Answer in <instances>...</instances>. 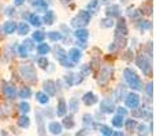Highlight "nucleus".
I'll use <instances>...</instances> for the list:
<instances>
[{"mask_svg": "<svg viewBox=\"0 0 156 136\" xmlns=\"http://www.w3.org/2000/svg\"><path fill=\"white\" fill-rule=\"evenodd\" d=\"M123 76H125L126 83L129 85V87H132L133 90H137V91L143 90V83H141L138 75L136 74L132 68H126V69H125V71H123Z\"/></svg>", "mask_w": 156, "mask_h": 136, "instance_id": "1", "label": "nucleus"}, {"mask_svg": "<svg viewBox=\"0 0 156 136\" xmlns=\"http://www.w3.org/2000/svg\"><path fill=\"white\" fill-rule=\"evenodd\" d=\"M89 22H90V14L86 10H81L80 12L77 14V16L73 18L71 25H73L74 27H77V29H80V27H85Z\"/></svg>", "mask_w": 156, "mask_h": 136, "instance_id": "2", "label": "nucleus"}, {"mask_svg": "<svg viewBox=\"0 0 156 136\" xmlns=\"http://www.w3.org/2000/svg\"><path fill=\"white\" fill-rule=\"evenodd\" d=\"M136 63L137 65L140 67V69L144 72L145 75H151L152 72V61H151V57L147 56V55H138L137 59H136Z\"/></svg>", "mask_w": 156, "mask_h": 136, "instance_id": "3", "label": "nucleus"}, {"mask_svg": "<svg viewBox=\"0 0 156 136\" xmlns=\"http://www.w3.org/2000/svg\"><path fill=\"white\" fill-rule=\"evenodd\" d=\"M19 72H21L22 78H23L25 80H27V82H36L37 80V74H36V69L33 65L30 64H25V65H21V68H19Z\"/></svg>", "mask_w": 156, "mask_h": 136, "instance_id": "4", "label": "nucleus"}, {"mask_svg": "<svg viewBox=\"0 0 156 136\" xmlns=\"http://www.w3.org/2000/svg\"><path fill=\"white\" fill-rule=\"evenodd\" d=\"M56 59L59 60V63L63 65V67H66V68H69V67H74L76 64H73V63L69 60V57H67V53L65 52V49H62V48H58L56 49Z\"/></svg>", "mask_w": 156, "mask_h": 136, "instance_id": "5", "label": "nucleus"}, {"mask_svg": "<svg viewBox=\"0 0 156 136\" xmlns=\"http://www.w3.org/2000/svg\"><path fill=\"white\" fill-rule=\"evenodd\" d=\"M125 102H126L127 108H130V109H137V108L140 106V95L136 93H130L126 95Z\"/></svg>", "mask_w": 156, "mask_h": 136, "instance_id": "6", "label": "nucleus"}, {"mask_svg": "<svg viewBox=\"0 0 156 136\" xmlns=\"http://www.w3.org/2000/svg\"><path fill=\"white\" fill-rule=\"evenodd\" d=\"M111 76H112V68L104 67V68H101V72H100V76L97 79V82H99L100 86H105L108 83V80L111 79Z\"/></svg>", "mask_w": 156, "mask_h": 136, "instance_id": "7", "label": "nucleus"}, {"mask_svg": "<svg viewBox=\"0 0 156 136\" xmlns=\"http://www.w3.org/2000/svg\"><path fill=\"white\" fill-rule=\"evenodd\" d=\"M100 110H101L103 113H112L114 110H115V104H114L112 99L110 98H105L103 99L101 102H100Z\"/></svg>", "mask_w": 156, "mask_h": 136, "instance_id": "8", "label": "nucleus"}, {"mask_svg": "<svg viewBox=\"0 0 156 136\" xmlns=\"http://www.w3.org/2000/svg\"><path fill=\"white\" fill-rule=\"evenodd\" d=\"M2 90H3V94L10 99H12L16 95V88H15V86L11 85V83H4L3 87H2Z\"/></svg>", "mask_w": 156, "mask_h": 136, "instance_id": "9", "label": "nucleus"}, {"mask_svg": "<svg viewBox=\"0 0 156 136\" xmlns=\"http://www.w3.org/2000/svg\"><path fill=\"white\" fill-rule=\"evenodd\" d=\"M67 57H69V60H70L73 64H77V63L81 60V57H82V53H81V51L78 48H73V49L69 51Z\"/></svg>", "mask_w": 156, "mask_h": 136, "instance_id": "10", "label": "nucleus"}, {"mask_svg": "<svg viewBox=\"0 0 156 136\" xmlns=\"http://www.w3.org/2000/svg\"><path fill=\"white\" fill-rule=\"evenodd\" d=\"M127 32H129V30H127V26H126V22H125V19H119V22L116 23L115 34L126 37V35H127Z\"/></svg>", "mask_w": 156, "mask_h": 136, "instance_id": "11", "label": "nucleus"}, {"mask_svg": "<svg viewBox=\"0 0 156 136\" xmlns=\"http://www.w3.org/2000/svg\"><path fill=\"white\" fill-rule=\"evenodd\" d=\"M44 91L47 95H55L56 94V85L54 80H45L44 82Z\"/></svg>", "mask_w": 156, "mask_h": 136, "instance_id": "12", "label": "nucleus"}, {"mask_svg": "<svg viewBox=\"0 0 156 136\" xmlns=\"http://www.w3.org/2000/svg\"><path fill=\"white\" fill-rule=\"evenodd\" d=\"M105 14H107V16H110V18H119V16H121V8L115 4L108 5L107 10H105Z\"/></svg>", "mask_w": 156, "mask_h": 136, "instance_id": "13", "label": "nucleus"}, {"mask_svg": "<svg viewBox=\"0 0 156 136\" xmlns=\"http://www.w3.org/2000/svg\"><path fill=\"white\" fill-rule=\"evenodd\" d=\"M82 102L86 105V106H92V105H94L97 102V97L94 95L93 93H86V94H83V97H82Z\"/></svg>", "mask_w": 156, "mask_h": 136, "instance_id": "14", "label": "nucleus"}, {"mask_svg": "<svg viewBox=\"0 0 156 136\" xmlns=\"http://www.w3.org/2000/svg\"><path fill=\"white\" fill-rule=\"evenodd\" d=\"M74 34H76V37L78 38V41H81V42H83V44H85L86 40L89 38V32L86 29H83V27H80V29H77Z\"/></svg>", "mask_w": 156, "mask_h": 136, "instance_id": "15", "label": "nucleus"}, {"mask_svg": "<svg viewBox=\"0 0 156 136\" xmlns=\"http://www.w3.org/2000/svg\"><path fill=\"white\" fill-rule=\"evenodd\" d=\"M48 129L52 135H60L63 131V127H62V124L58 123V121H52V123L48 125Z\"/></svg>", "mask_w": 156, "mask_h": 136, "instance_id": "16", "label": "nucleus"}, {"mask_svg": "<svg viewBox=\"0 0 156 136\" xmlns=\"http://www.w3.org/2000/svg\"><path fill=\"white\" fill-rule=\"evenodd\" d=\"M66 112H67V104H66V101L63 98L59 99V102H58V108H56V114L60 116V117H63V116L66 114Z\"/></svg>", "mask_w": 156, "mask_h": 136, "instance_id": "17", "label": "nucleus"}, {"mask_svg": "<svg viewBox=\"0 0 156 136\" xmlns=\"http://www.w3.org/2000/svg\"><path fill=\"white\" fill-rule=\"evenodd\" d=\"M15 29H16V23L12 21H8L3 25V30H4V33H7V34H12V33L15 32Z\"/></svg>", "mask_w": 156, "mask_h": 136, "instance_id": "18", "label": "nucleus"}, {"mask_svg": "<svg viewBox=\"0 0 156 136\" xmlns=\"http://www.w3.org/2000/svg\"><path fill=\"white\" fill-rule=\"evenodd\" d=\"M54 22H55V14H54V11L47 10L45 15H44V23H45V25H52Z\"/></svg>", "mask_w": 156, "mask_h": 136, "instance_id": "19", "label": "nucleus"}, {"mask_svg": "<svg viewBox=\"0 0 156 136\" xmlns=\"http://www.w3.org/2000/svg\"><path fill=\"white\" fill-rule=\"evenodd\" d=\"M97 10H99V0H90V2L88 3V12L89 14H94L97 12Z\"/></svg>", "mask_w": 156, "mask_h": 136, "instance_id": "20", "label": "nucleus"}, {"mask_svg": "<svg viewBox=\"0 0 156 136\" xmlns=\"http://www.w3.org/2000/svg\"><path fill=\"white\" fill-rule=\"evenodd\" d=\"M29 22L33 25V26H36V27H40L41 25H43V22H41V18L38 15H36V14H32V15H29Z\"/></svg>", "mask_w": 156, "mask_h": 136, "instance_id": "21", "label": "nucleus"}, {"mask_svg": "<svg viewBox=\"0 0 156 136\" xmlns=\"http://www.w3.org/2000/svg\"><path fill=\"white\" fill-rule=\"evenodd\" d=\"M114 44H115L116 48H123V46L126 45V37L115 34V41H114Z\"/></svg>", "mask_w": 156, "mask_h": 136, "instance_id": "22", "label": "nucleus"}, {"mask_svg": "<svg viewBox=\"0 0 156 136\" xmlns=\"http://www.w3.org/2000/svg\"><path fill=\"white\" fill-rule=\"evenodd\" d=\"M36 99H37L40 104H43V105L48 104V101H49L48 95H47L45 93H43V91H38V93H36Z\"/></svg>", "mask_w": 156, "mask_h": 136, "instance_id": "23", "label": "nucleus"}, {"mask_svg": "<svg viewBox=\"0 0 156 136\" xmlns=\"http://www.w3.org/2000/svg\"><path fill=\"white\" fill-rule=\"evenodd\" d=\"M49 51H51V48H49V45L48 44H44V42H40V45L37 46V52H38V55H48L49 53Z\"/></svg>", "mask_w": 156, "mask_h": 136, "instance_id": "24", "label": "nucleus"}, {"mask_svg": "<svg viewBox=\"0 0 156 136\" xmlns=\"http://www.w3.org/2000/svg\"><path fill=\"white\" fill-rule=\"evenodd\" d=\"M123 124H125V127H126V129L129 132H133L136 129V127H137V121L133 120V118H129V120L123 121Z\"/></svg>", "mask_w": 156, "mask_h": 136, "instance_id": "25", "label": "nucleus"}, {"mask_svg": "<svg viewBox=\"0 0 156 136\" xmlns=\"http://www.w3.org/2000/svg\"><path fill=\"white\" fill-rule=\"evenodd\" d=\"M36 117H37V124H38V135L44 136V124H43V117H41V113L37 112L36 113Z\"/></svg>", "mask_w": 156, "mask_h": 136, "instance_id": "26", "label": "nucleus"}, {"mask_svg": "<svg viewBox=\"0 0 156 136\" xmlns=\"http://www.w3.org/2000/svg\"><path fill=\"white\" fill-rule=\"evenodd\" d=\"M29 32H30V27H29V25H27V23L21 22V23L18 25V33L21 35H26Z\"/></svg>", "mask_w": 156, "mask_h": 136, "instance_id": "27", "label": "nucleus"}, {"mask_svg": "<svg viewBox=\"0 0 156 136\" xmlns=\"http://www.w3.org/2000/svg\"><path fill=\"white\" fill-rule=\"evenodd\" d=\"M44 38H45V33L41 32V30H37V32L33 33V40H34L36 42H43Z\"/></svg>", "mask_w": 156, "mask_h": 136, "instance_id": "28", "label": "nucleus"}, {"mask_svg": "<svg viewBox=\"0 0 156 136\" xmlns=\"http://www.w3.org/2000/svg\"><path fill=\"white\" fill-rule=\"evenodd\" d=\"M112 125L114 127H116V128H121L122 125H123V116H119V114H116L115 117H112Z\"/></svg>", "mask_w": 156, "mask_h": 136, "instance_id": "29", "label": "nucleus"}, {"mask_svg": "<svg viewBox=\"0 0 156 136\" xmlns=\"http://www.w3.org/2000/svg\"><path fill=\"white\" fill-rule=\"evenodd\" d=\"M114 18H110V16H107V18L101 19V22H100V26L101 27H112L114 26Z\"/></svg>", "mask_w": 156, "mask_h": 136, "instance_id": "30", "label": "nucleus"}, {"mask_svg": "<svg viewBox=\"0 0 156 136\" xmlns=\"http://www.w3.org/2000/svg\"><path fill=\"white\" fill-rule=\"evenodd\" d=\"M62 127H65V128H67V129H71V128H73V127H74V118H73V116L65 117Z\"/></svg>", "mask_w": 156, "mask_h": 136, "instance_id": "31", "label": "nucleus"}, {"mask_svg": "<svg viewBox=\"0 0 156 136\" xmlns=\"http://www.w3.org/2000/svg\"><path fill=\"white\" fill-rule=\"evenodd\" d=\"M47 35H48V38L51 41H60L63 38L62 33H59V32H49Z\"/></svg>", "mask_w": 156, "mask_h": 136, "instance_id": "32", "label": "nucleus"}, {"mask_svg": "<svg viewBox=\"0 0 156 136\" xmlns=\"http://www.w3.org/2000/svg\"><path fill=\"white\" fill-rule=\"evenodd\" d=\"M29 124H30V118L26 117V116H22V117L18 120V125L21 127V128H27Z\"/></svg>", "mask_w": 156, "mask_h": 136, "instance_id": "33", "label": "nucleus"}, {"mask_svg": "<svg viewBox=\"0 0 156 136\" xmlns=\"http://www.w3.org/2000/svg\"><path fill=\"white\" fill-rule=\"evenodd\" d=\"M30 95H32V90H30L29 87H23L21 91H19V97L23 99L26 98H30Z\"/></svg>", "mask_w": 156, "mask_h": 136, "instance_id": "34", "label": "nucleus"}, {"mask_svg": "<svg viewBox=\"0 0 156 136\" xmlns=\"http://www.w3.org/2000/svg\"><path fill=\"white\" fill-rule=\"evenodd\" d=\"M83 125L85 127H93V117L90 114H83Z\"/></svg>", "mask_w": 156, "mask_h": 136, "instance_id": "35", "label": "nucleus"}, {"mask_svg": "<svg viewBox=\"0 0 156 136\" xmlns=\"http://www.w3.org/2000/svg\"><path fill=\"white\" fill-rule=\"evenodd\" d=\"M69 109H70L73 113H76L78 110V99L77 98H73L70 102H69Z\"/></svg>", "mask_w": 156, "mask_h": 136, "instance_id": "36", "label": "nucleus"}, {"mask_svg": "<svg viewBox=\"0 0 156 136\" xmlns=\"http://www.w3.org/2000/svg\"><path fill=\"white\" fill-rule=\"evenodd\" d=\"M33 5H34V7L41 8V10H47V7H48V3H47L45 0H36V2L33 3Z\"/></svg>", "mask_w": 156, "mask_h": 136, "instance_id": "37", "label": "nucleus"}, {"mask_svg": "<svg viewBox=\"0 0 156 136\" xmlns=\"http://www.w3.org/2000/svg\"><path fill=\"white\" fill-rule=\"evenodd\" d=\"M100 131H101V134L104 136H111L112 135V129H111L110 127H107V125H100Z\"/></svg>", "mask_w": 156, "mask_h": 136, "instance_id": "38", "label": "nucleus"}, {"mask_svg": "<svg viewBox=\"0 0 156 136\" xmlns=\"http://www.w3.org/2000/svg\"><path fill=\"white\" fill-rule=\"evenodd\" d=\"M37 64L40 65V67L43 68V69H45L47 67H48V59H47V57H44V56L40 57V59L37 60Z\"/></svg>", "mask_w": 156, "mask_h": 136, "instance_id": "39", "label": "nucleus"}, {"mask_svg": "<svg viewBox=\"0 0 156 136\" xmlns=\"http://www.w3.org/2000/svg\"><path fill=\"white\" fill-rule=\"evenodd\" d=\"M19 55H21L22 57H27V56H29V49H27V46L23 45V44L19 46Z\"/></svg>", "mask_w": 156, "mask_h": 136, "instance_id": "40", "label": "nucleus"}, {"mask_svg": "<svg viewBox=\"0 0 156 136\" xmlns=\"http://www.w3.org/2000/svg\"><path fill=\"white\" fill-rule=\"evenodd\" d=\"M19 110H21L22 113H27L30 110V105L27 104V102H21V104H19Z\"/></svg>", "mask_w": 156, "mask_h": 136, "instance_id": "41", "label": "nucleus"}, {"mask_svg": "<svg viewBox=\"0 0 156 136\" xmlns=\"http://www.w3.org/2000/svg\"><path fill=\"white\" fill-rule=\"evenodd\" d=\"M147 94H148V97L149 98H152V97H154V83L152 82H149L148 85H147Z\"/></svg>", "mask_w": 156, "mask_h": 136, "instance_id": "42", "label": "nucleus"}, {"mask_svg": "<svg viewBox=\"0 0 156 136\" xmlns=\"http://www.w3.org/2000/svg\"><path fill=\"white\" fill-rule=\"evenodd\" d=\"M123 94H125V87L119 86L118 91H116V99H123Z\"/></svg>", "mask_w": 156, "mask_h": 136, "instance_id": "43", "label": "nucleus"}, {"mask_svg": "<svg viewBox=\"0 0 156 136\" xmlns=\"http://www.w3.org/2000/svg\"><path fill=\"white\" fill-rule=\"evenodd\" d=\"M74 78H76V75H73V74L66 75V82H67L69 86H73L74 85Z\"/></svg>", "mask_w": 156, "mask_h": 136, "instance_id": "44", "label": "nucleus"}, {"mask_svg": "<svg viewBox=\"0 0 156 136\" xmlns=\"http://www.w3.org/2000/svg\"><path fill=\"white\" fill-rule=\"evenodd\" d=\"M152 27V25H151V22H148V21H145V22H140V29H151Z\"/></svg>", "mask_w": 156, "mask_h": 136, "instance_id": "45", "label": "nucleus"}, {"mask_svg": "<svg viewBox=\"0 0 156 136\" xmlns=\"http://www.w3.org/2000/svg\"><path fill=\"white\" fill-rule=\"evenodd\" d=\"M127 14H129V16L132 19H138V16H140V12L137 10H134V12L133 11H127Z\"/></svg>", "mask_w": 156, "mask_h": 136, "instance_id": "46", "label": "nucleus"}, {"mask_svg": "<svg viewBox=\"0 0 156 136\" xmlns=\"http://www.w3.org/2000/svg\"><path fill=\"white\" fill-rule=\"evenodd\" d=\"M115 110H116V112H118V114H119V116H123V117L127 114V109H125V108H122V106L116 108Z\"/></svg>", "mask_w": 156, "mask_h": 136, "instance_id": "47", "label": "nucleus"}, {"mask_svg": "<svg viewBox=\"0 0 156 136\" xmlns=\"http://www.w3.org/2000/svg\"><path fill=\"white\" fill-rule=\"evenodd\" d=\"M89 72H90V65H85L82 68V71H81V76H86Z\"/></svg>", "mask_w": 156, "mask_h": 136, "instance_id": "48", "label": "nucleus"}, {"mask_svg": "<svg viewBox=\"0 0 156 136\" xmlns=\"http://www.w3.org/2000/svg\"><path fill=\"white\" fill-rule=\"evenodd\" d=\"M23 45H26L29 51H32V49L34 48V46H33V41H32V40H26V41L23 42Z\"/></svg>", "mask_w": 156, "mask_h": 136, "instance_id": "49", "label": "nucleus"}, {"mask_svg": "<svg viewBox=\"0 0 156 136\" xmlns=\"http://www.w3.org/2000/svg\"><path fill=\"white\" fill-rule=\"evenodd\" d=\"M136 128L138 129V132H145V131H147V127L144 125V124H141V125H137Z\"/></svg>", "mask_w": 156, "mask_h": 136, "instance_id": "50", "label": "nucleus"}, {"mask_svg": "<svg viewBox=\"0 0 156 136\" xmlns=\"http://www.w3.org/2000/svg\"><path fill=\"white\" fill-rule=\"evenodd\" d=\"M25 3V0H14V4L15 5H22Z\"/></svg>", "mask_w": 156, "mask_h": 136, "instance_id": "51", "label": "nucleus"}, {"mask_svg": "<svg viewBox=\"0 0 156 136\" xmlns=\"http://www.w3.org/2000/svg\"><path fill=\"white\" fill-rule=\"evenodd\" d=\"M14 12H15V11L12 10V7H8V8H7V12H5V14H7V15H12Z\"/></svg>", "mask_w": 156, "mask_h": 136, "instance_id": "52", "label": "nucleus"}, {"mask_svg": "<svg viewBox=\"0 0 156 136\" xmlns=\"http://www.w3.org/2000/svg\"><path fill=\"white\" fill-rule=\"evenodd\" d=\"M112 136H125V135H123V132L116 131V132H112Z\"/></svg>", "mask_w": 156, "mask_h": 136, "instance_id": "53", "label": "nucleus"}, {"mask_svg": "<svg viewBox=\"0 0 156 136\" xmlns=\"http://www.w3.org/2000/svg\"><path fill=\"white\" fill-rule=\"evenodd\" d=\"M60 2H62V3H63V4H67V3H70V2H71V0H60Z\"/></svg>", "mask_w": 156, "mask_h": 136, "instance_id": "54", "label": "nucleus"}]
</instances>
